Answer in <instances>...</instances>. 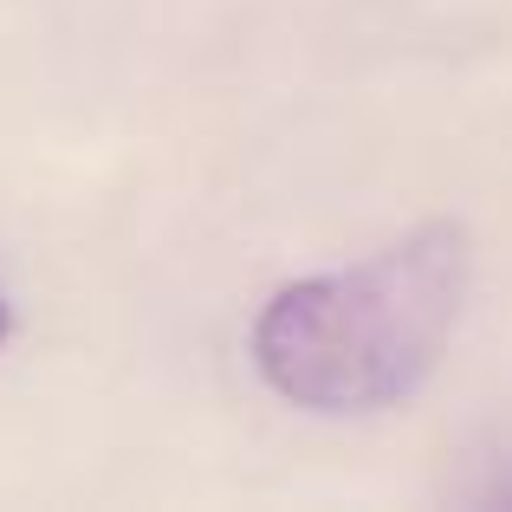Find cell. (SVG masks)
Here are the masks:
<instances>
[{"label": "cell", "mask_w": 512, "mask_h": 512, "mask_svg": "<svg viewBox=\"0 0 512 512\" xmlns=\"http://www.w3.org/2000/svg\"><path fill=\"white\" fill-rule=\"evenodd\" d=\"M467 299V234L415 227L338 273L279 286L253 318V370L312 415H376L435 376Z\"/></svg>", "instance_id": "1"}, {"label": "cell", "mask_w": 512, "mask_h": 512, "mask_svg": "<svg viewBox=\"0 0 512 512\" xmlns=\"http://www.w3.org/2000/svg\"><path fill=\"white\" fill-rule=\"evenodd\" d=\"M7 331H13V312H7V305H0V344H7Z\"/></svg>", "instance_id": "2"}]
</instances>
